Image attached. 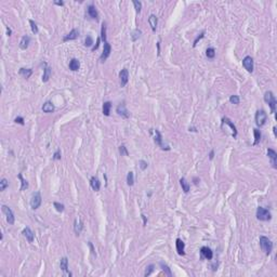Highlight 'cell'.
<instances>
[{
    "mask_svg": "<svg viewBox=\"0 0 277 277\" xmlns=\"http://www.w3.org/2000/svg\"><path fill=\"white\" fill-rule=\"evenodd\" d=\"M264 101H265V103L269 104L272 114H275V112H276V106H277V101H276V98H275L274 93H273L272 91H266L265 94H264Z\"/></svg>",
    "mask_w": 277,
    "mask_h": 277,
    "instance_id": "1",
    "label": "cell"
},
{
    "mask_svg": "<svg viewBox=\"0 0 277 277\" xmlns=\"http://www.w3.org/2000/svg\"><path fill=\"white\" fill-rule=\"evenodd\" d=\"M260 247L263 251L265 252L266 255H271L272 250H273V243L270 238L265 237V236H261L260 237Z\"/></svg>",
    "mask_w": 277,
    "mask_h": 277,
    "instance_id": "2",
    "label": "cell"
},
{
    "mask_svg": "<svg viewBox=\"0 0 277 277\" xmlns=\"http://www.w3.org/2000/svg\"><path fill=\"white\" fill-rule=\"evenodd\" d=\"M257 219L260 221H270L272 219L271 212L263 207H258L257 209Z\"/></svg>",
    "mask_w": 277,
    "mask_h": 277,
    "instance_id": "3",
    "label": "cell"
},
{
    "mask_svg": "<svg viewBox=\"0 0 277 277\" xmlns=\"http://www.w3.org/2000/svg\"><path fill=\"white\" fill-rule=\"evenodd\" d=\"M41 203H42V197H41V194H40V192L34 193V194L31 195V203H29V204H31V209L37 210L40 206H41Z\"/></svg>",
    "mask_w": 277,
    "mask_h": 277,
    "instance_id": "4",
    "label": "cell"
},
{
    "mask_svg": "<svg viewBox=\"0 0 277 277\" xmlns=\"http://www.w3.org/2000/svg\"><path fill=\"white\" fill-rule=\"evenodd\" d=\"M255 124H257L258 127H263L265 124L266 120H267V114L265 113V110H258L255 113Z\"/></svg>",
    "mask_w": 277,
    "mask_h": 277,
    "instance_id": "5",
    "label": "cell"
},
{
    "mask_svg": "<svg viewBox=\"0 0 277 277\" xmlns=\"http://www.w3.org/2000/svg\"><path fill=\"white\" fill-rule=\"evenodd\" d=\"M1 208H2V212L6 214L7 222H8L10 225H13V224H14L15 218H14V214H13V211L11 210V208L8 207V206H6V205H2Z\"/></svg>",
    "mask_w": 277,
    "mask_h": 277,
    "instance_id": "6",
    "label": "cell"
},
{
    "mask_svg": "<svg viewBox=\"0 0 277 277\" xmlns=\"http://www.w3.org/2000/svg\"><path fill=\"white\" fill-rule=\"evenodd\" d=\"M116 112L119 116H121L122 118H129V117H130V112L127 109L124 103H120V104L117 106Z\"/></svg>",
    "mask_w": 277,
    "mask_h": 277,
    "instance_id": "7",
    "label": "cell"
},
{
    "mask_svg": "<svg viewBox=\"0 0 277 277\" xmlns=\"http://www.w3.org/2000/svg\"><path fill=\"white\" fill-rule=\"evenodd\" d=\"M243 66L248 73H252L253 71V59L249 55L245 57L243 60Z\"/></svg>",
    "mask_w": 277,
    "mask_h": 277,
    "instance_id": "8",
    "label": "cell"
},
{
    "mask_svg": "<svg viewBox=\"0 0 277 277\" xmlns=\"http://www.w3.org/2000/svg\"><path fill=\"white\" fill-rule=\"evenodd\" d=\"M110 52H112V47L108 43V41H106V42H104V49H103V52L101 54V57H100V61L102 63L105 62L110 55Z\"/></svg>",
    "mask_w": 277,
    "mask_h": 277,
    "instance_id": "9",
    "label": "cell"
},
{
    "mask_svg": "<svg viewBox=\"0 0 277 277\" xmlns=\"http://www.w3.org/2000/svg\"><path fill=\"white\" fill-rule=\"evenodd\" d=\"M222 124H227V126L231 128V131H232V136L234 138H237V128H236V126L233 124L231 119L227 118V117H224V118H222Z\"/></svg>",
    "mask_w": 277,
    "mask_h": 277,
    "instance_id": "10",
    "label": "cell"
},
{
    "mask_svg": "<svg viewBox=\"0 0 277 277\" xmlns=\"http://www.w3.org/2000/svg\"><path fill=\"white\" fill-rule=\"evenodd\" d=\"M119 80H120V86L121 87H126V85L129 81V71L127 68H124L119 73Z\"/></svg>",
    "mask_w": 277,
    "mask_h": 277,
    "instance_id": "11",
    "label": "cell"
},
{
    "mask_svg": "<svg viewBox=\"0 0 277 277\" xmlns=\"http://www.w3.org/2000/svg\"><path fill=\"white\" fill-rule=\"evenodd\" d=\"M154 133H155V136H154V142H155L156 144L158 145V146H160L161 150H170V147H165L164 143H162V136H161V133L159 132L157 129H156V130H154Z\"/></svg>",
    "mask_w": 277,
    "mask_h": 277,
    "instance_id": "12",
    "label": "cell"
},
{
    "mask_svg": "<svg viewBox=\"0 0 277 277\" xmlns=\"http://www.w3.org/2000/svg\"><path fill=\"white\" fill-rule=\"evenodd\" d=\"M267 157L271 159L272 167L276 169L277 168V153L273 148H267Z\"/></svg>",
    "mask_w": 277,
    "mask_h": 277,
    "instance_id": "13",
    "label": "cell"
},
{
    "mask_svg": "<svg viewBox=\"0 0 277 277\" xmlns=\"http://www.w3.org/2000/svg\"><path fill=\"white\" fill-rule=\"evenodd\" d=\"M78 36H79V31H78L77 28H74L69 31V34H67L66 36H64L63 41L66 42V41H69V40H75V39L78 38Z\"/></svg>",
    "mask_w": 277,
    "mask_h": 277,
    "instance_id": "14",
    "label": "cell"
},
{
    "mask_svg": "<svg viewBox=\"0 0 277 277\" xmlns=\"http://www.w3.org/2000/svg\"><path fill=\"white\" fill-rule=\"evenodd\" d=\"M87 12H88V15H89L92 20H95V21L99 20V13H98L96 8L93 6V4H89V6H88Z\"/></svg>",
    "mask_w": 277,
    "mask_h": 277,
    "instance_id": "15",
    "label": "cell"
},
{
    "mask_svg": "<svg viewBox=\"0 0 277 277\" xmlns=\"http://www.w3.org/2000/svg\"><path fill=\"white\" fill-rule=\"evenodd\" d=\"M60 267H61V270H62L67 276H71V272H68V259L66 257L61 259V261H60Z\"/></svg>",
    "mask_w": 277,
    "mask_h": 277,
    "instance_id": "16",
    "label": "cell"
},
{
    "mask_svg": "<svg viewBox=\"0 0 277 277\" xmlns=\"http://www.w3.org/2000/svg\"><path fill=\"white\" fill-rule=\"evenodd\" d=\"M175 248H176V251H178V253L180 255H185V243H184V241H182V239H180V238H176V241H175Z\"/></svg>",
    "mask_w": 277,
    "mask_h": 277,
    "instance_id": "17",
    "label": "cell"
},
{
    "mask_svg": "<svg viewBox=\"0 0 277 277\" xmlns=\"http://www.w3.org/2000/svg\"><path fill=\"white\" fill-rule=\"evenodd\" d=\"M22 234H23V236L28 241V243H33V241H34L35 234H34V232L29 229V227H25V229H23Z\"/></svg>",
    "mask_w": 277,
    "mask_h": 277,
    "instance_id": "18",
    "label": "cell"
},
{
    "mask_svg": "<svg viewBox=\"0 0 277 277\" xmlns=\"http://www.w3.org/2000/svg\"><path fill=\"white\" fill-rule=\"evenodd\" d=\"M200 253L204 258H206L207 260H211L213 258V252L209 247H201L200 248Z\"/></svg>",
    "mask_w": 277,
    "mask_h": 277,
    "instance_id": "19",
    "label": "cell"
},
{
    "mask_svg": "<svg viewBox=\"0 0 277 277\" xmlns=\"http://www.w3.org/2000/svg\"><path fill=\"white\" fill-rule=\"evenodd\" d=\"M90 185L95 192H99L101 190V182H100V180L96 176H92L90 179Z\"/></svg>",
    "mask_w": 277,
    "mask_h": 277,
    "instance_id": "20",
    "label": "cell"
},
{
    "mask_svg": "<svg viewBox=\"0 0 277 277\" xmlns=\"http://www.w3.org/2000/svg\"><path fill=\"white\" fill-rule=\"evenodd\" d=\"M82 229H83V223H82V221L79 220V219H76L75 222H74V231H75L77 236H79L80 235Z\"/></svg>",
    "mask_w": 277,
    "mask_h": 277,
    "instance_id": "21",
    "label": "cell"
},
{
    "mask_svg": "<svg viewBox=\"0 0 277 277\" xmlns=\"http://www.w3.org/2000/svg\"><path fill=\"white\" fill-rule=\"evenodd\" d=\"M29 43H31V37L25 35V36L22 37V39L20 41V48L22 50H26V49L28 48Z\"/></svg>",
    "mask_w": 277,
    "mask_h": 277,
    "instance_id": "22",
    "label": "cell"
},
{
    "mask_svg": "<svg viewBox=\"0 0 277 277\" xmlns=\"http://www.w3.org/2000/svg\"><path fill=\"white\" fill-rule=\"evenodd\" d=\"M148 23H150V26L152 31H156V28H157V24H158V20H157V16L155 14H150V17H148Z\"/></svg>",
    "mask_w": 277,
    "mask_h": 277,
    "instance_id": "23",
    "label": "cell"
},
{
    "mask_svg": "<svg viewBox=\"0 0 277 277\" xmlns=\"http://www.w3.org/2000/svg\"><path fill=\"white\" fill-rule=\"evenodd\" d=\"M180 184H181L182 190H183V192L185 193V194H187V193L190 192L191 184L186 181V179H185V178H181V179H180Z\"/></svg>",
    "mask_w": 277,
    "mask_h": 277,
    "instance_id": "24",
    "label": "cell"
},
{
    "mask_svg": "<svg viewBox=\"0 0 277 277\" xmlns=\"http://www.w3.org/2000/svg\"><path fill=\"white\" fill-rule=\"evenodd\" d=\"M19 74H20L21 76H23L24 78H26V79H28L29 77L31 76V74H33V69L31 68H20V71H19Z\"/></svg>",
    "mask_w": 277,
    "mask_h": 277,
    "instance_id": "25",
    "label": "cell"
},
{
    "mask_svg": "<svg viewBox=\"0 0 277 277\" xmlns=\"http://www.w3.org/2000/svg\"><path fill=\"white\" fill-rule=\"evenodd\" d=\"M80 67V62L77 59H71L69 62V69L73 71H77Z\"/></svg>",
    "mask_w": 277,
    "mask_h": 277,
    "instance_id": "26",
    "label": "cell"
},
{
    "mask_svg": "<svg viewBox=\"0 0 277 277\" xmlns=\"http://www.w3.org/2000/svg\"><path fill=\"white\" fill-rule=\"evenodd\" d=\"M41 109H42V112H45V113H52L54 110V105L52 102H50V101H48V102H45V104L42 105V107H41Z\"/></svg>",
    "mask_w": 277,
    "mask_h": 277,
    "instance_id": "27",
    "label": "cell"
},
{
    "mask_svg": "<svg viewBox=\"0 0 277 277\" xmlns=\"http://www.w3.org/2000/svg\"><path fill=\"white\" fill-rule=\"evenodd\" d=\"M51 74H52V69L49 66H45V69H43V75H42V81L43 82H47L49 79H50V77H51Z\"/></svg>",
    "mask_w": 277,
    "mask_h": 277,
    "instance_id": "28",
    "label": "cell"
},
{
    "mask_svg": "<svg viewBox=\"0 0 277 277\" xmlns=\"http://www.w3.org/2000/svg\"><path fill=\"white\" fill-rule=\"evenodd\" d=\"M110 108H112V103H110L109 101L103 103L102 110H103V114H104V116H109V115H110Z\"/></svg>",
    "mask_w": 277,
    "mask_h": 277,
    "instance_id": "29",
    "label": "cell"
},
{
    "mask_svg": "<svg viewBox=\"0 0 277 277\" xmlns=\"http://www.w3.org/2000/svg\"><path fill=\"white\" fill-rule=\"evenodd\" d=\"M253 134H255V142H253V144L252 145L255 146V145H258L259 143H260L262 134H261L260 130H258V129H253Z\"/></svg>",
    "mask_w": 277,
    "mask_h": 277,
    "instance_id": "30",
    "label": "cell"
},
{
    "mask_svg": "<svg viewBox=\"0 0 277 277\" xmlns=\"http://www.w3.org/2000/svg\"><path fill=\"white\" fill-rule=\"evenodd\" d=\"M160 267H161V270H162V271L165 272V274L167 275V276L172 277V272H171V270H170V267L167 265V264H166V263L160 262Z\"/></svg>",
    "mask_w": 277,
    "mask_h": 277,
    "instance_id": "31",
    "label": "cell"
},
{
    "mask_svg": "<svg viewBox=\"0 0 277 277\" xmlns=\"http://www.w3.org/2000/svg\"><path fill=\"white\" fill-rule=\"evenodd\" d=\"M101 40L103 42H106L107 39H106V23L103 22L102 24V28H101Z\"/></svg>",
    "mask_w": 277,
    "mask_h": 277,
    "instance_id": "32",
    "label": "cell"
},
{
    "mask_svg": "<svg viewBox=\"0 0 277 277\" xmlns=\"http://www.w3.org/2000/svg\"><path fill=\"white\" fill-rule=\"evenodd\" d=\"M142 35V31H140V29H134V31L131 33V40L132 41H136V40L141 37Z\"/></svg>",
    "mask_w": 277,
    "mask_h": 277,
    "instance_id": "33",
    "label": "cell"
},
{
    "mask_svg": "<svg viewBox=\"0 0 277 277\" xmlns=\"http://www.w3.org/2000/svg\"><path fill=\"white\" fill-rule=\"evenodd\" d=\"M127 184L129 186H133V184H134V174L132 171H129L127 174Z\"/></svg>",
    "mask_w": 277,
    "mask_h": 277,
    "instance_id": "34",
    "label": "cell"
},
{
    "mask_svg": "<svg viewBox=\"0 0 277 277\" xmlns=\"http://www.w3.org/2000/svg\"><path fill=\"white\" fill-rule=\"evenodd\" d=\"M17 176H19V179L21 180V183H22V186H21L20 190L21 191H24V190H26V188H28V182L26 181L25 179H23V175L20 173V174L17 175Z\"/></svg>",
    "mask_w": 277,
    "mask_h": 277,
    "instance_id": "35",
    "label": "cell"
},
{
    "mask_svg": "<svg viewBox=\"0 0 277 277\" xmlns=\"http://www.w3.org/2000/svg\"><path fill=\"white\" fill-rule=\"evenodd\" d=\"M8 186H9L8 180H7V179H1V181H0V191H1V192H4Z\"/></svg>",
    "mask_w": 277,
    "mask_h": 277,
    "instance_id": "36",
    "label": "cell"
},
{
    "mask_svg": "<svg viewBox=\"0 0 277 277\" xmlns=\"http://www.w3.org/2000/svg\"><path fill=\"white\" fill-rule=\"evenodd\" d=\"M29 24H31V31H33V34H38V25H37V23L35 22V21L33 20H29Z\"/></svg>",
    "mask_w": 277,
    "mask_h": 277,
    "instance_id": "37",
    "label": "cell"
},
{
    "mask_svg": "<svg viewBox=\"0 0 277 277\" xmlns=\"http://www.w3.org/2000/svg\"><path fill=\"white\" fill-rule=\"evenodd\" d=\"M206 55L208 59H214L215 57V50L213 48H208L206 50Z\"/></svg>",
    "mask_w": 277,
    "mask_h": 277,
    "instance_id": "38",
    "label": "cell"
},
{
    "mask_svg": "<svg viewBox=\"0 0 277 277\" xmlns=\"http://www.w3.org/2000/svg\"><path fill=\"white\" fill-rule=\"evenodd\" d=\"M154 269H155V265L154 264H150L148 266H146V270H145V273H144V276H150L152 273L154 272Z\"/></svg>",
    "mask_w": 277,
    "mask_h": 277,
    "instance_id": "39",
    "label": "cell"
},
{
    "mask_svg": "<svg viewBox=\"0 0 277 277\" xmlns=\"http://www.w3.org/2000/svg\"><path fill=\"white\" fill-rule=\"evenodd\" d=\"M229 102L232 103V104H239V102H241V99H239V96L238 95H231L229 96Z\"/></svg>",
    "mask_w": 277,
    "mask_h": 277,
    "instance_id": "40",
    "label": "cell"
},
{
    "mask_svg": "<svg viewBox=\"0 0 277 277\" xmlns=\"http://www.w3.org/2000/svg\"><path fill=\"white\" fill-rule=\"evenodd\" d=\"M53 206H54V208L57 209V211H59V212H63L64 211V209H65V206L63 204H60V203H53Z\"/></svg>",
    "mask_w": 277,
    "mask_h": 277,
    "instance_id": "41",
    "label": "cell"
},
{
    "mask_svg": "<svg viewBox=\"0 0 277 277\" xmlns=\"http://www.w3.org/2000/svg\"><path fill=\"white\" fill-rule=\"evenodd\" d=\"M119 153L121 154V156H129V152H128L127 147L124 145H120L119 146Z\"/></svg>",
    "mask_w": 277,
    "mask_h": 277,
    "instance_id": "42",
    "label": "cell"
},
{
    "mask_svg": "<svg viewBox=\"0 0 277 277\" xmlns=\"http://www.w3.org/2000/svg\"><path fill=\"white\" fill-rule=\"evenodd\" d=\"M133 4H134V8H136V13H140V12H141V9H142V2L141 1L134 0V1H133Z\"/></svg>",
    "mask_w": 277,
    "mask_h": 277,
    "instance_id": "43",
    "label": "cell"
},
{
    "mask_svg": "<svg viewBox=\"0 0 277 277\" xmlns=\"http://www.w3.org/2000/svg\"><path fill=\"white\" fill-rule=\"evenodd\" d=\"M93 39H92V37L91 36H88L87 38H86L85 40V45L86 47H92V45H93Z\"/></svg>",
    "mask_w": 277,
    "mask_h": 277,
    "instance_id": "44",
    "label": "cell"
},
{
    "mask_svg": "<svg viewBox=\"0 0 277 277\" xmlns=\"http://www.w3.org/2000/svg\"><path fill=\"white\" fill-rule=\"evenodd\" d=\"M14 122H15V124H22V126H24V124H25V122H24V118H23V117H21V116H17L16 118L14 119Z\"/></svg>",
    "mask_w": 277,
    "mask_h": 277,
    "instance_id": "45",
    "label": "cell"
},
{
    "mask_svg": "<svg viewBox=\"0 0 277 277\" xmlns=\"http://www.w3.org/2000/svg\"><path fill=\"white\" fill-rule=\"evenodd\" d=\"M53 159L54 160H60L61 159V150H57V152L53 154Z\"/></svg>",
    "mask_w": 277,
    "mask_h": 277,
    "instance_id": "46",
    "label": "cell"
},
{
    "mask_svg": "<svg viewBox=\"0 0 277 277\" xmlns=\"http://www.w3.org/2000/svg\"><path fill=\"white\" fill-rule=\"evenodd\" d=\"M204 36H205V31H203V33H201V34H200V36H198L197 38H196V39L194 40V43H193V47H196V45H197V42H198V41H199V40H200V39H203V38H204Z\"/></svg>",
    "mask_w": 277,
    "mask_h": 277,
    "instance_id": "47",
    "label": "cell"
},
{
    "mask_svg": "<svg viewBox=\"0 0 277 277\" xmlns=\"http://www.w3.org/2000/svg\"><path fill=\"white\" fill-rule=\"evenodd\" d=\"M138 165H140V168H141L142 170H145L147 168V166H148V164H147L145 160H140Z\"/></svg>",
    "mask_w": 277,
    "mask_h": 277,
    "instance_id": "48",
    "label": "cell"
},
{
    "mask_svg": "<svg viewBox=\"0 0 277 277\" xmlns=\"http://www.w3.org/2000/svg\"><path fill=\"white\" fill-rule=\"evenodd\" d=\"M100 41H101V38H98V40H96V43L93 45V47H92V49H91V50H92L93 52L95 51V50H98V48H99V45H100Z\"/></svg>",
    "mask_w": 277,
    "mask_h": 277,
    "instance_id": "49",
    "label": "cell"
},
{
    "mask_svg": "<svg viewBox=\"0 0 277 277\" xmlns=\"http://www.w3.org/2000/svg\"><path fill=\"white\" fill-rule=\"evenodd\" d=\"M88 246H89V248H90L91 253H92L93 255H96L95 250H94V247H93V245H92V243H91V241H89V243H88Z\"/></svg>",
    "mask_w": 277,
    "mask_h": 277,
    "instance_id": "50",
    "label": "cell"
},
{
    "mask_svg": "<svg viewBox=\"0 0 277 277\" xmlns=\"http://www.w3.org/2000/svg\"><path fill=\"white\" fill-rule=\"evenodd\" d=\"M141 217H142V219H143V225H146L147 224V219H146V217H145L144 214H141Z\"/></svg>",
    "mask_w": 277,
    "mask_h": 277,
    "instance_id": "51",
    "label": "cell"
},
{
    "mask_svg": "<svg viewBox=\"0 0 277 277\" xmlns=\"http://www.w3.org/2000/svg\"><path fill=\"white\" fill-rule=\"evenodd\" d=\"M213 157H214V150H212L211 152H210V154H209V159H210V160H212V159H213Z\"/></svg>",
    "mask_w": 277,
    "mask_h": 277,
    "instance_id": "52",
    "label": "cell"
},
{
    "mask_svg": "<svg viewBox=\"0 0 277 277\" xmlns=\"http://www.w3.org/2000/svg\"><path fill=\"white\" fill-rule=\"evenodd\" d=\"M54 4H57V6H61V7H63V6H64V1H54Z\"/></svg>",
    "mask_w": 277,
    "mask_h": 277,
    "instance_id": "53",
    "label": "cell"
},
{
    "mask_svg": "<svg viewBox=\"0 0 277 277\" xmlns=\"http://www.w3.org/2000/svg\"><path fill=\"white\" fill-rule=\"evenodd\" d=\"M11 34H12L11 28H9V27H7V35H8V36H11Z\"/></svg>",
    "mask_w": 277,
    "mask_h": 277,
    "instance_id": "54",
    "label": "cell"
},
{
    "mask_svg": "<svg viewBox=\"0 0 277 277\" xmlns=\"http://www.w3.org/2000/svg\"><path fill=\"white\" fill-rule=\"evenodd\" d=\"M273 130H274V136H277V133H276V127L273 128Z\"/></svg>",
    "mask_w": 277,
    "mask_h": 277,
    "instance_id": "55",
    "label": "cell"
},
{
    "mask_svg": "<svg viewBox=\"0 0 277 277\" xmlns=\"http://www.w3.org/2000/svg\"><path fill=\"white\" fill-rule=\"evenodd\" d=\"M194 181H195V182H194L195 184H198V179L197 178H194Z\"/></svg>",
    "mask_w": 277,
    "mask_h": 277,
    "instance_id": "56",
    "label": "cell"
},
{
    "mask_svg": "<svg viewBox=\"0 0 277 277\" xmlns=\"http://www.w3.org/2000/svg\"><path fill=\"white\" fill-rule=\"evenodd\" d=\"M190 131H194V132H196V129L195 128H190Z\"/></svg>",
    "mask_w": 277,
    "mask_h": 277,
    "instance_id": "57",
    "label": "cell"
}]
</instances>
